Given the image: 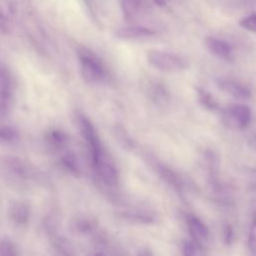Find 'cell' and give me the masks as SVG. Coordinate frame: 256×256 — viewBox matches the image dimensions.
Here are the masks:
<instances>
[{"instance_id": "12", "label": "cell", "mask_w": 256, "mask_h": 256, "mask_svg": "<svg viewBox=\"0 0 256 256\" xmlns=\"http://www.w3.org/2000/svg\"><path fill=\"white\" fill-rule=\"evenodd\" d=\"M156 32L150 28L143 27V26H129L123 27L116 31V36L120 39L126 40H134V39H141L153 36Z\"/></svg>"}, {"instance_id": "14", "label": "cell", "mask_w": 256, "mask_h": 256, "mask_svg": "<svg viewBox=\"0 0 256 256\" xmlns=\"http://www.w3.org/2000/svg\"><path fill=\"white\" fill-rule=\"evenodd\" d=\"M47 140L54 149H63L69 142V137L61 130L52 129L47 134Z\"/></svg>"}, {"instance_id": "7", "label": "cell", "mask_w": 256, "mask_h": 256, "mask_svg": "<svg viewBox=\"0 0 256 256\" xmlns=\"http://www.w3.org/2000/svg\"><path fill=\"white\" fill-rule=\"evenodd\" d=\"M120 5L125 20L132 22L147 13L150 2L149 0H120Z\"/></svg>"}, {"instance_id": "1", "label": "cell", "mask_w": 256, "mask_h": 256, "mask_svg": "<svg viewBox=\"0 0 256 256\" xmlns=\"http://www.w3.org/2000/svg\"><path fill=\"white\" fill-rule=\"evenodd\" d=\"M83 79L90 84H105L109 81V72L101 59L86 48L77 51Z\"/></svg>"}, {"instance_id": "3", "label": "cell", "mask_w": 256, "mask_h": 256, "mask_svg": "<svg viewBox=\"0 0 256 256\" xmlns=\"http://www.w3.org/2000/svg\"><path fill=\"white\" fill-rule=\"evenodd\" d=\"M78 122H79V127L81 130V134L89 147L92 165H94L99 160L104 158L107 154L102 146V143L97 134V131L94 128L91 121L83 114H79Z\"/></svg>"}, {"instance_id": "2", "label": "cell", "mask_w": 256, "mask_h": 256, "mask_svg": "<svg viewBox=\"0 0 256 256\" xmlns=\"http://www.w3.org/2000/svg\"><path fill=\"white\" fill-rule=\"evenodd\" d=\"M147 62L155 69L164 72H176L182 71L187 67V61L178 54L151 50L147 53Z\"/></svg>"}, {"instance_id": "9", "label": "cell", "mask_w": 256, "mask_h": 256, "mask_svg": "<svg viewBox=\"0 0 256 256\" xmlns=\"http://www.w3.org/2000/svg\"><path fill=\"white\" fill-rule=\"evenodd\" d=\"M217 85L222 91L236 99L247 100L251 97V92L249 88H247L245 85L238 81L228 78H220L217 80Z\"/></svg>"}, {"instance_id": "24", "label": "cell", "mask_w": 256, "mask_h": 256, "mask_svg": "<svg viewBox=\"0 0 256 256\" xmlns=\"http://www.w3.org/2000/svg\"><path fill=\"white\" fill-rule=\"evenodd\" d=\"M232 239V230L230 226H226L225 228V240L230 241Z\"/></svg>"}, {"instance_id": "23", "label": "cell", "mask_w": 256, "mask_h": 256, "mask_svg": "<svg viewBox=\"0 0 256 256\" xmlns=\"http://www.w3.org/2000/svg\"><path fill=\"white\" fill-rule=\"evenodd\" d=\"M248 244L249 248L251 251L256 253V214L253 217L252 220V225H251V230L249 233L248 237Z\"/></svg>"}, {"instance_id": "4", "label": "cell", "mask_w": 256, "mask_h": 256, "mask_svg": "<svg viewBox=\"0 0 256 256\" xmlns=\"http://www.w3.org/2000/svg\"><path fill=\"white\" fill-rule=\"evenodd\" d=\"M252 119V113L246 105H232L222 112V121L230 129H244Z\"/></svg>"}, {"instance_id": "20", "label": "cell", "mask_w": 256, "mask_h": 256, "mask_svg": "<svg viewBox=\"0 0 256 256\" xmlns=\"http://www.w3.org/2000/svg\"><path fill=\"white\" fill-rule=\"evenodd\" d=\"M18 254L16 245L9 239L0 241V255L2 256H15Z\"/></svg>"}, {"instance_id": "17", "label": "cell", "mask_w": 256, "mask_h": 256, "mask_svg": "<svg viewBox=\"0 0 256 256\" xmlns=\"http://www.w3.org/2000/svg\"><path fill=\"white\" fill-rule=\"evenodd\" d=\"M197 95H198L200 103L203 106H205L207 109L212 110V111L219 109V105H218L217 101L215 100L213 95H211L207 90L197 87Z\"/></svg>"}, {"instance_id": "16", "label": "cell", "mask_w": 256, "mask_h": 256, "mask_svg": "<svg viewBox=\"0 0 256 256\" xmlns=\"http://www.w3.org/2000/svg\"><path fill=\"white\" fill-rule=\"evenodd\" d=\"M122 217L124 219L128 220L129 222L138 223V224H149V223L154 222L153 216H151L149 214H146V213L137 212V211L124 212V213H122Z\"/></svg>"}, {"instance_id": "8", "label": "cell", "mask_w": 256, "mask_h": 256, "mask_svg": "<svg viewBox=\"0 0 256 256\" xmlns=\"http://www.w3.org/2000/svg\"><path fill=\"white\" fill-rule=\"evenodd\" d=\"M153 167L156 171V173L166 182L168 183L176 192L181 194L183 196L184 190H185V183L182 180V178L177 174L175 171H173L171 168L167 167L164 164L154 162Z\"/></svg>"}, {"instance_id": "5", "label": "cell", "mask_w": 256, "mask_h": 256, "mask_svg": "<svg viewBox=\"0 0 256 256\" xmlns=\"http://www.w3.org/2000/svg\"><path fill=\"white\" fill-rule=\"evenodd\" d=\"M15 101V83L13 76L6 69H0V115L5 116L13 108Z\"/></svg>"}, {"instance_id": "6", "label": "cell", "mask_w": 256, "mask_h": 256, "mask_svg": "<svg viewBox=\"0 0 256 256\" xmlns=\"http://www.w3.org/2000/svg\"><path fill=\"white\" fill-rule=\"evenodd\" d=\"M93 167L98 177L104 184L109 186H114L118 184L119 174L117 168L108 155L99 160L96 164L93 165Z\"/></svg>"}, {"instance_id": "21", "label": "cell", "mask_w": 256, "mask_h": 256, "mask_svg": "<svg viewBox=\"0 0 256 256\" xmlns=\"http://www.w3.org/2000/svg\"><path fill=\"white\" fill-rule=\"evenodd\" d=\"M183 253L185 255L195 256V255H202V254H204V251L202 250V247L199 244V242L195 240V241H188V242L184 243Z\"/></svg>"}, {"instance_id": "13", "label": "cell", "mask_w": 256, "mask_h": 256, "mask_svg": "<svg viewBox=\"0 0 256 256\" xmlns=\"http://www.w3.org/2000/svg\"><path fill=\"white\" fill-rule=\"evenodd\" d=\"M9 216L15 224L26 225L30 219L29 207L23 202L15 201L9 207Z\"/></svg>"}, {"instance_id": "22", "label": "cell", "mask_w": 256, "mask_h": 256, "mask_svg": "<svg viewBox=\"0 0 256 256\" xmlns=\"http://www.w3.org/2000/svg\"><path fill=\"white\" fill-rule=\"evenodd\" d=\"M239 25L250 32L256 33V14H252L241 19Z\"/></svg>"}, {"instance_id": "19", "label": "cell", "mask_w": 256, "mask_h": 256, "mask_svg": "<svg viewBox=\"0 0 256 256\" xmlns=\"http://www.w3.org/2000/svg\"><path fill=\"white\" fill-rule=\"evenodd\" d=\"M19 138V132L17 129L7 125H0V141L2 142H14Z\"/></svg>"}, {"instance_id": "25", "label": "cell", "mask_w": 256, "mask_h": 256, "mask_svg": "<svg viewBox=\"0 0 256 256\" xmlns=\"http://www.w3.org/2000/svg\"><path fill=\"white\" fill-rule=\"evenodd\" d=\"M173 0H152V2L157 5V6H160V7H163L165 5H167L169 2H171Z\"/></svg>"}, {"instance_id": "15", "label": "cell", "mask_w": 256, "mask_h": 256, "mask_svg": "<svg viewBox=\"0 0 256 256\" xmlns=\"http://www.w3.org/2000/svg\"><path fill=\"white\" fill-rule=\"evenodd\" d=\"M61 164L69 173L78 176L81 173L80 164L77 156L73 152H65L61 157Z\"/></svg>"}, {"instance_id": "10", "label": "cell", "mask_w": 256, "mask_h": 256, "mask_svg": "<svg viewBox=\"0 0 256 256\" xmlns=\"http://www.w3.org/2000/svg\"><path fill=\"white\" fill-rule=\"evenodd\" d=\"M205 45L208 51L221 59L229 60L232 57V46L225 40L216 37H207Z\"/></svg>"}, {"instance_id": "11", "label": "cell", "mask_w": 256, "mask_h": 256, "mask_svg": "<svg viewBox=\"0 0 256 256\" xmlns=\"http://www.w3.org/2000/svg\"><path fill=\"white\" fill-rule=\"evenodd\" d=\"M186 221H187V226L190 231V234L194 238V240L201 242V241H206L209 238L208 227L197 216L189 214L186 217Z\"/></svg>"}, {"instance_id": "18", "label": "cell", "mask_w": 256, "mask_h": 256, "mask_svg": "<svg viewBox=\"0 0 256 256\" xmlns=\"http://www.w3.org/2000/svg\"><path fill=\"white\" fill-rule=\"evenodd\" d=\"M150 97L153 99L155 103L158 104H164L168 101V93L165 87L161 84H153L151 86V92H150Z\"/></svg>"}, {"instance_id": "26", "label": "cell", "mask_w": 256, "mask_h": 256, "mask_svg": "<svg viewBox=\"0 0 256 256\" xmlns=\"http://www.w3.org/2000/svg\"><path fill=\"white\" fill-rule=\"evenodd\" d=\"M252 143H253V145H254V146H255V148H256V137H254V138H253Z\"/></svg>"}]
</instances>
